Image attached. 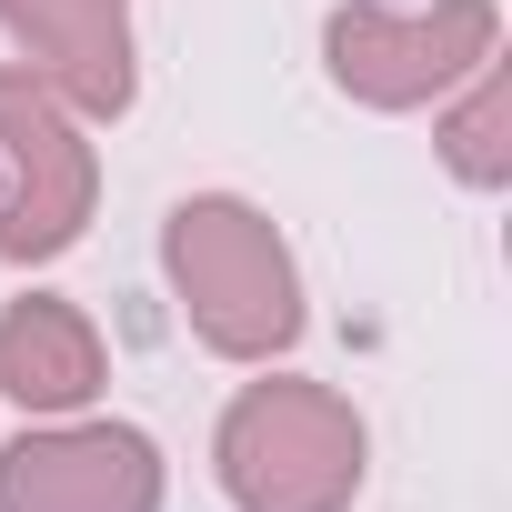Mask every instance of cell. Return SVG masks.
I'll list each match as a JSON object with an SVG mask.
<instances>
[{"mask_svg":"<svg viewBox=\"0 0 512 512\" xmlns=\"http://www.w3.org/2000/svg\"><path fill=\"white\" fill-rule=\"evenodd\" d=\"M161 272H171V302L191 322L201 352L221 362H282L302 342V262H292V241L272 231L262 201H241V191H191L171 201L161 221Z\"/></svg>","mask_w":512,"mask_h":512,"instance_id":"6da1fadb","label":"cell"},{"mask_svg":"<svg viewBox=\"0 0 512 512\" xmlns=\"http://www.w3.org/2000/svg\"><path fill=\"white\" fill-rule=\"evenodd\" d=\"M211 482L231 512H352L372 482V422L352 392L262 362V382H241L211 432Z\"/></svg>","mask_w":512,"mask_h":512,"instance_id":"7a4b0ae2","label":"cell"},{"mask_svg":"<svg viewBox=\"0 0 512 512\" xmlns=\"http://www.w3.org/2000/svg\"><path fill=\"white\" fill-rule=\"evenodd\" d=\"M502 51V0H342L322 21V71L362 111H432Z\"/></svg>","mask_w":512,"mask_h":512,"instance_id":"3957f363","label":"cell"},{"mask_svg":"<svg viewBox=\"0 0 512 512\" xmlns=\"http://www.w3.org/2000/svg\"><path fill=\"white\" fill-rule=\"evenodd\" d=\"M91 201H101V151H91V121L31 81L21 61L0 71V262H61V251L91 231Z\"/></svg>","mask_w":512,"mask_h":512,"instance_id":"277c9868","label":"cell"},{"mask_svg":"<svg viewBox=\"0 0 512 512\" xmlns=\"http://www.w3.org/2000/svg\"><path fill=\"white\" fill-rule=\"evenodd\" d=\"M171 462L141 422L61 412L0 442V512H161Z\"/></svg>","mask_w":512,"mask_h":512,"instance_id":"5b68a950","label":"cell"},{"mask_svg":"<svg viewBox=\"0 0 512 512\" xmlns=\"http://www.w3.org/2000/svg\"><path fill=\"white\" fill-rule=\"evenodd\" d=\"M21 71L51 81L81 121H121L141 101V41H131V0H0Z\"/></svg>","mask_w":512,"mask_h":512,"instance_id":"8992f818","label":"cell"},{"mask_svg":"<svg viewBox=\"0 0 512 512\" xmlns=\"http://www.w3.org/2000/svg\"><path fill=\"white\" fill-rule=\"evenodd\" d=\"M111 382V352H101V322L61 292H21L0 302V402L21 422H61V412H91Z\"/></svg>","mask_w":512,"mask_h":512,"instance_id":"52a82bcc","label":"cell"},{"mask_svg":"<svg viewBox=\"0 0 512 512\" xmlns=\"http://www.w3.org/2000/svg\"><path fill=\"white\" fill-rule=\"evenodd\" d=\"M432 111H442L432 141H442L452 181H462V191H502V181H512V81H502V51L462 81V101H432Z\"/></svg>","mask_w":512,"mask_h":512,"instance_id":"ba28073f","label":"cell"}]
</instances>
